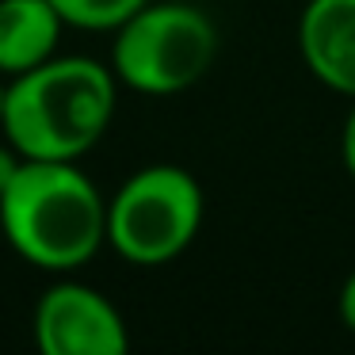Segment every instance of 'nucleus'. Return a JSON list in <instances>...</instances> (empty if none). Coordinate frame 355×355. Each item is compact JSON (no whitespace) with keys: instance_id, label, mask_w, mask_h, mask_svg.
<instances>
[{"instance_id":"9","label":"nucleus","mask_w":355,"mask_h":355,"mask_svg":"<svg viewBox=\"0 0 355 355\" xmlns=\"http://www.w3.org/2000/svg\"><path fill=\"white\" fill-rule=\"evenodd\" d=\"M19 164H24V153H19L8 138H0V195L8 191V184L16 180Z\"/></svg>"},{"instance_id":"4","label":"nucleus","mask_w":355,"mask_h":355,"mask_svg":"<svg viewBox=\"0 0 355 355\" xmlns=\"http://www.w3.org/2000/svg\"><path fill=\"white\" fill-rule=\"evenodd\" d=\"M207 195L180 164H146L107 199V245L134 268L172 263L202 230Z\"/></svg>"},{"instance_id":"11","label":"nucleus","mask_w":355,"mask_h":355,"mask_svg":"<svg viewBox=\"0 0 355 355\" xmlns=\"http://www.w3.org/2000/svg\"><path fill=\"white\" fill-rule=\"evenodd\" d=\"M340 324H344L347 332H355V271L344 279V286H340Z\"/></svg>"},{"instance_id":"6","label":"nucleus","mask_w":355,"mask_h":355,"mask_svg":"<svg viewBox=\"0 0 355 355\" xmlns=\"http://www.w3.org/2000/svg\"><path fill=\"white\" fill-rule=\"evenodd\" d=\"M298 50L329 92L355 100V0H309L298 19Z\"/></svg>"},{"instance_id":"12","label":"nucleus","mask_w":355,"mask_h":355,"mask_svg":"<svg viewBox=\"0 0 355 355\" xmlns=\"http://www.w3.org/2000/svg\"><path fill=\"white\" fill-rule=\"evenodd\" d=\"M4 96H8V80L0 77V119H4Z\"/></svg>"},{"instance_id":"8","label":"nucleus","mask_w":355,"mask_h":355,"mask_svg":"<svg viewBox=\"0 0 355 355\" xmlns=\"http://www.w3.org/2000/svg\"><path fill=\"white\" fill-rule=\"evenodd\" d=\"M50 4H54L58 16L65 19V27L111 35L115 27H123L138 8H146L149 0H50Z\"/></svg>"},{"instance_id":"5","label":"nucleus","mask_w":355,"mask_h":355,"mask_svg":"<svg viewBox=\"0 0 355 355\" xmlns=\"http://www.w3.org/2000/svg\"><path fill=\"white\" fill-rule=\"evenodd\" d=\"M31 336L42 355H126L130 332L115 302L96 286L62 275L39 294Z\"/></svg>"},{"instance_id":"7","label":"nucleus","mask_w":355,"mask_h":355,"mask_svg":"<svg viewBox=\"0 0 355 355\" xmlns=\"http://www.w3.org/2000/svg\"><path fill=\"white\" fill-rule=\"evenodd\" d=\"M65 19L50 0H0V77L12 80L58 54Z\"/></svg>"},{"instance_id":"10","label":"nucleus","mask_w":355,"mask_h":355,"mask_svg":"<svg viewBox=\"0 0 355 355\" xmlns=\"http://www.w3.org/2000/svg\"><path fill=\"white\" fill-rule=\"evenodd\" d=\"M340 161H344V172L355 180V100L344 119V130H340Z\"/></svg>"},{"instance_id":"1","label":"nucleus","mask_w":355,"mask_h":355,"mask_svg":"<svg viewBox=\"0 0 355 355\" xmlns=\"http://www.w3.org/2000/svg\"><path fill=\"white\" fill-rule=\"evenodd\" d=\"M119 80L96 58L54 54L8 80L0 134L24 161H80L111 130Z\"/></svg>"},{"instance_id":"2","label":"nucleus","mask_w":355,"mask_h":355,"mask_svg":"<svg viewBox=\"0 0 355 355\" xmlns=\"http://www.w3.org/2000/svg\"><path fill=\"white\" fill-rule=\"evenodd\" d=\"M0 233L31 268L73 275L107 245V199L77 161H24L0 195Z\"/></svg>"},{"instance_id":"3","label":"nucleus","mask_w":355,"mask_h":355,"mask_svg":"<svg viewBox=\"0 0 355 355\" xmlns=\"http://www.w3.org/2000/svg\"><path fill=\"white\" fill-rule=\"evenodd\" d=\"M111 35V73L119 88L141 96H180L195 88L222 46L214 19L184 0H149Z\"/></svg>"}]
</instances>
